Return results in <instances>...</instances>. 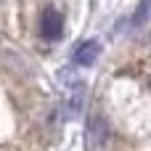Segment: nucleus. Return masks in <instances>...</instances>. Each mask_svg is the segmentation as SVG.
<instances>
[{
	"instance_id": "1",
	"label": "nucleus",
	"mask_w": 151,
	"mask_h": 151,
	"mask_svg": "<svg viewBox=\"0 0 151 151\" xmlns=\"http://www.w3.org/2000/svg\"><path fill=\"white\" fill-rule=\"evenodd\" d=\"M40 35H42V40H50V42L64 35V19H61V13L56 8H48L42 13V19H40Z\"/></svg>"
},
{
	"instance_id": "2",
	"label": "nucleus",
	"mask_w": 151,
	"mask_h": 151,
	"mask_svg": "<svg viewBox=\"0 0 151 151\" xmlns=\"http://www.w3.org/2000/svg\"><path fill=\"white\" fill-rule=\"evenodd\" d=\"M98 56H101V42L98 40H85V42H80L77 48H74V64H80V66H93L96 61H98Z\"/></svg>"
},
{
	"instance_id": "3",
	"label": "nucleus",
	"mask_w": 151,
	"mask_h": 151,
	"mask_svg": "<svg viewBox=\"0 0 151 151\" xmlns=\"http://www.w3.org/2000/svg\"><path fill=\"white\" fill-rule=\"evenodd\" d=\"M106 141H109V125H106L104 119L90 122V127H88V143H90V151H101L104 146H106Z\"/></svg>"
},
{
	"instance_id": "4",
	"label": "nucleus",
	"mask_w": 151,
	"mask_h": 151,
	"mask_svg": "<svg viewBox=\"0 0 151 151\" xmlns=\"http://www.w3.org/2000/svg\"><path fill=\"white\" fill-rule=\"evenodd\" d=\"M149 19H151V0H141L138 8H135V13H133V24L135 27H143Z\"/></svg>"
}]
</instances>
